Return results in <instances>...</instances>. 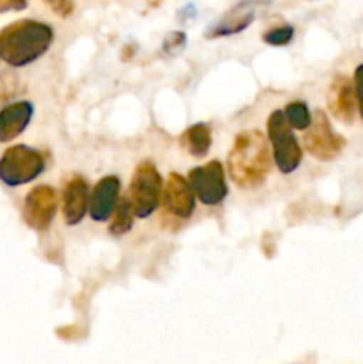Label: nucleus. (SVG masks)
Instances as JSON below:
<instances>
[{
  "mask_svg": "<svg viewBox=\"0 0 363 364\" xmlns=\"http://www.w3.org/2000/svg\"><path fill=\"white\" fill-rule=\"evenodd\" d=\"M53 43V28L36 20H20L0 31V60L23 68L41 59Z\"/></svg>",
  "mask_w": 363,
  "mask_h": 364,
  "instance_id": "nucleus-1",
  "label": "nucleus"
},
{
  "mask_svg": "<svg viewBox=\"0 0 363 364\" xmlns=\"http://www.w3.org/2000/svg\"><path fill=\"white\" fill-rule=\"evenodd\" d=\"M228 173L241 188H256L270 171L267 139L258 130H246L235 137L228 153Z\"/></svg>",
  "mask_w": 363,
  "mask_h": 364,
  "instance_id": "nucleus-2",
  "label": "nucleus"
},
{
  "mask_svg": "<svg viewBox=\"0 0 363 364\" xmlns=\"http://www.w3.org/2000/svg\"><path fill=\"white\" fill-rule=\"evenodd\" d=\"M45 171L41 153L25 144L13 146L0 156V181L7 187H21L39 178Z\"/></svg>",
  "mask_w": 363,
  "mask_h": 364,
  "instance_id": "nucleus-3",
  "label": "nucleus"
},
{
  "mask_svg": "<svg viewBox=\"0 0 363 364\" xmlns=\"http://www.w3.org/2000/svg\"><path fill=\"white\" fill-rule=\"evenodd\" d=\"M162 176L152 162H141L135 167L128 188V201L137 219H148L162 199Z\"/></svg>",
  "mask_w": 363,
  "mask_h": 364,
  "instance_id": "nucleus-4",
  "label": "nucleus"
},
{
  "mask_svg": "<svg viewBox=\"0 0 363 364\" xmlns=\"http://www.w3.org/2000/svg\"><path fill=\"white\" fill-rule=\"evenodd\" d=\"M267 135L273 146V159L283 174H292L302 160V149L285 119L283 110H274L267 119Z\"/></svg>",
  "mask_w": 363,
  "mask_h": 364,
  "instance_id": "nucleus-5",
  "label": "nucleus"
},
{
  "mask_svg": "<svg viewBox=\"0 0 363 364\" xmlns=\"http://www.w3.org/2000/svg\"><path fill=\"white\" fill-rule=\"evenodd\" d=\"M345 146V139L333 130L324 110H315L312 123L306 128L305 148L319 160H333L340 155Z\"/></svg>",
  "mask_w": 363,
  "mask_h": 364,
  "instance_id": "nucleus-6",
  "label": "nucleus"
},
{
  "mask_svg": "<svg viewBox=\"0 0 363 364\" xmlns=\"http://www.w3.org/2000/svg\"><path fill=\"white\" fill-rule=\"evenodd\" d=\"M189 183L194 191L196 198L206 206H217L224 201L228 194L224 167L219 160L199 166L189 173Z\"/></svg>",
  "mask_w": 363,
  "mask_h": 364,
  "instance_id": "nucleus-7",
  "label": "nucleus"
},
{
  "mask_svg": "<svg viewBox=\"0 0 363 364\" xmlns=\"http://www.w3.org/2000/svg\"><path fill=\"white\" fill-rule=\"evenodd\" d=\"M57 213V192L50 185H38L23 201V219L36 231L48 230Z\"/></svg>",
  "mask_w": 363,
  "mask_h": 364,
  "instance_id": "nucleus-8",
  "label": "nucleus"
},
{
  "mask_svg": "<svg viewBox=\"0 0 363 364\" xmlns=\"http://www.w3.org/2000/svg\"><path fill=\"white\" fill-rule=\"evenodd\" d=\"M164 208L178 219H189L196 208V194L189 180L182 174L171 173L162 192Z\"/></svg>",
  "mask_w": 363,
  "mask_h": 364,
  "instance_id": "nucleus-9",
  "label": "nucleus"
},
{
  "mask_svg": "<svg viewBox=\"0 0 363 364\" xmlns=\"http://www.w3.org/2000/svg\"><path fill=\"white\" fill-rule=\"evenodd\" d=\"M120 178L103 176L89 194V215L95 223H107L120 203Z\"/></svg>",
  "mask_w": 363,
  "mask_h": 364,
  "instance_id": "nucleus-10",
  "label": "nucleus"
},
{
  "mask_svg": "<svg viewBox=\"0 0 363 364\" xmlns=\"http://www.w3.org/2000/svg\"><path fill=\"white\" fill-rule=\"evenodd\" d=\"M327 109L337 117L338 121L345 124H351L354 121L356 114V92L354 84L344 75L335 77L331 82V87L327 91Z\"/></svg>",
  "mask_w": 363,
  "mask_h": 364,
  "instance_id": "nucleus-11",
  "label": "nucleus"
},
{
  "mask_svg": "<svg viewBox=\"0 0 363 364\" xmlns=\"http://www.w3.org/2000/svg\"><path fill=\"white\" fill-rule=\"evenodd\" d=\"M89 212V188L84 178H71L63 191V215L68 226L82 223Z\"/></svg>",
  "mask_w": 363,
  "mask_h": 364,
  "instance_id": "nucleus-12",
  "label": "nucleus"
},
{
  "mask_svg": "<svg viewBox=\"0 0 363 364\" xmlns=\"http://www.w3.org/2000/svg\"><path fill=\"white\" fill-rule=\"evenodd\" d=\"M34 116L31 102H14L0 110V142H11L25 132Z\"/></svg>",
  "mask_w": 363,
  "mask_h": 364,
  "instance_id": "nucleus-13",
  "label": "nucleus"
},
{
  "mask_svg": "<svg viewBox=\"0 0 363 364\" xmlns=\"http://www.w3.org/2000/svg\"><path fill=\"white\" fill-rule=\"evenodd\" d=\"M180 146L191 156L201 159L209 153L210 146H212V132L205 123L192 124L180 135Z\"/></svg>",
  "mask_w": 363,
  "mask_h": 364,
  "instance_id": "nucleus-14",
  "label": "nucleus"
},
{
  "mask_svg": "<svg viewBox=\"0 0 363 364\" xmlns=\"http://www.w3.org/2000/svg\"><path fill=\"white\" fill-rule=\"evenodd\" d=\"M134 208H132L130 201L127 199H120L116 210L112 213V220H110L109 233L114 237H121V235L128 233L132 230V224H134Z\"/></svg>",
  "mask_w": 363,
  "mask_h": 364,
  "instance_id": "nucleus-15",
  "label": "nucleus"
},
{
  "mask_svg": "<svg viewBox=\"0 0 363 364\" xmlns=\"http://www.w3.org/2000/svg\"><path fill=\"white\" fill-rule=\"evenodd\" d=\"M255 14L251 11H246V13L233 14V16H228L226 20L221 21L219 25H216V28L209 32V38H223V36H231L242 32L249 23L253 21Z\"/></svg>",
  "mask_w": 363,
  "mask_h": 364,
  "instance_id": "nucleus-16",
  "label": "nucleus"
},
{
  "mask_svg": "<svg viewBox=\"0 0 363 364\" xmlns=\"http://www.w3.org/2000/svg\"><path fill=\"white\" fill-rule=\"evenodd\" d=\"M285 119L290 124L292 130H306L312 123V114H310L308 105L305 102H290L283 110Z\"/></svg>",
  "mask_w": 363,
  "mask_h": 364,
  "instance_id": "nucleus-17",
  "label": "nucleus"
},
{
  "mask_svg": "<svg viewBox=\"0 0 363 364\" xmlns=\"http://www.w3.org/2000/svg\"><path fill=\"white\" fill-rule=\"evenodd\" d=\"M294 32L295 31L292 25H280V27H274V28H270V31H267L262 38L267 45L285 46L292 41V38H294Z\"/></svg>",
  "mask_w": 363,
  "mask_h": 364,
  "instance_id": "nucleus-18",
  "label": "nucleus"
},
{
  "mask_svg": "<svg viewBox=\"0 0 363 364\" xmlns=\"http://www.w3.org/2000/svg\"><path fill=\"white\" fill-rule=\"evenodd\" d=\"M46 6L53 11L56 14H59L60 18H66L73 13V0H45Z\"/></svg>",
  "mask_w": 363,
  "mask_h": 364,
  "instance_id": "nucleus-19",
  "label": "nucleus"
},
{
  "mask_svg": "<svg viewBox=\"0 0 363 364\" xmlns=\"http://www.w3.org/2000/svg\"><path fill=\"white\" fill-rule=\"evenodd\" d=\"M354 92H356V105H358L359 116L363 119V64H359L354 71Z\"/></svg>",
  "mask_w": 363,
  "mask_h": 364,
  "instance_id": "nucleus-20",
  "label": "nucleus"
},
{
  "mask_svg": "<svg viewBox=\"0 0 363 364\" xmlns=\"http://www.w3.org/2000/svg\"><path fill=\"white\" fill-rule=\"evenodd\" d=\"M184 45H185L184 32H171V34L166 38V41H164V50H166L167 53H174L180 48H184Z\"/></svg>",
  "mask_w": 363,
  "mask_h": 364,
  "instance_id": "nucleus-21",
  "label": "nucleus"
},
{
  "mask_svg": "<svg viewBox=\"0 0 363 364\" xmlns=\"http://www.w3.org/2000/svg\"><path fill=\"white\" fill-rule=\"evenodd\" d=\"M27 7V0H0V14L9 11H21Z\"/></svg>",
  "mask_w": 363,
  "mask_h": 364,
  "instance_id": "nucleus-22",
  "label": "nucleus"
}]
</instances>
